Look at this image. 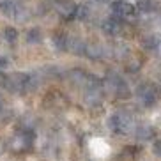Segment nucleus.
<instances>
[{
  "mask_svg": "<svg viewBox=\"0 0 161 161\" xmlns=\"http://www.w3.org/2000/svg\"><path fill=\"white\" fill-rule=\"evenodd\" d=\"M34 143H36V133L30 128H21L11 136L9 149L16 154H23V152L32 151Z\"/></svg>",
  "mask_w": 161,
  "mask_h": 161,
  "instance_id": "f257e3e1",
  "label": "nucleus"
},
{
  "mask_svg": "<svg viewBox=\"0 0 161 161\" xmlns=\"http://www.w3.org/2000/svg\"><path fill=\"white\" fill-rule=\"evenodd\" d=\"M29 80L30 75H27V73H13V75L5 76V87L11 92H27L29 90Z\"/></svg>",
  "mask_w": 161,
  "mask_h": 161,
  "instance_id": "f03ea898",
  "label": "nucleus"
},
{
  "mask_svg": "<svg viewBox=\"0 0 161 161\" xmlns=\"http://www.w3.org/2000/svg\"><path fill=\"white\" fill-rule=\"evenodd\" d=\"M136 96H138V99H140V103H142L143 106H147V108H151V106H154V104L158 103V90H156V87L152 85V83H149V81L138 85Z\"/></svg>",
  "mask_w": 161,
  "mask_h": 161,
  "instance_id": "7ed1b4c3",
  "label": "nucleus"
},
{
  "mask_svg": "<svg viewBox=\"0 0 161 161\" xmlns=\"http://www.w3.org/2000/svg\"><path fill=\"white\" fill-rule=\"evenodd\" d=\"M112 16L120 19H135L138 16V9L129 2H119L115 0L112 4Z\"/></svg>",
  "mask_w": 161,
  "mask_h": 161,
  "instance_id": "20e7f679",
  "label": "nucleus"
},
{
  "mask_svg": "<svg viewBox=\"0 0 161 161\" xmlns=\"http://www.w3.org/2000/svg\"><path fill=\"white\" fill-rule=\"evenodd\" d=\"M108 128L114 133H128L131 129V119L120 114H114L108 119Z\"/></svg>",
  "mask_w": 161,
  "mask_h": 161,
  "instance_id": "39448f33",
  "label": "nucleus"
},
{
  "mask_svg": "<svg viewBox=\"0 0 161 161\" xmlns=\"http://www.w3.org/2000/svg\"><path fill=\"white\" fill-rule=\"evenodd\" d=\"M101 29H103V32L106 34V36H119L124 29V23H122L120 18L110 16V18H106L103 23H101Z\"/></svg>",
  "mask_w": 161,
  "mask_h": 161,
  "instance_id": "423d86ee",
  "label": "nucleus"
},
{
  "mask_svg": "<svg viewBox=\"0 0 161 161\" xmlns=\"http://www.w3.org/2000/svg\"><path fill=\"white\" fill-rule=\"evenodd\" d=\"M85 44L80 37H69L67 41V50L73 53V55H85Z\"/></svg>",
  "mask_w": 161,
  "mask_h": 161,
  "instance_id": "0eeeda50",
  "label": "nucleus"
},
{
  "mask_svg": "<svg viewBox=\"0 0 161 161\" xmlns=\"http://www.w3.org/2000/svg\"><path fill=\"white\" fill-rule=\"evenodd\" d=\"M75 9L76 5L71 4L69 0H64V2L58 4V13H60V16L64 19H75Z\"/></svg>",
  "mask_w": 161,
  "mask_h": 161,
  "instance_id": "6e6552de",
  "label": "nucleus"
},
{
  "mask_svg": "<svg viewBox=\"0 0 161 161\" xmlns=\"http://www.w3.org/2000/svg\"><path fill=\"white\" fill-rule=\"evenodd\" d=\"M18 5L14 4V0H0V13L7 18H14Z\"/></svg>",
  "mask_w": 161,
  "mask_h": 161,
  "instance_id": "1a4fd4ad",
  "label": "nucleus"
},
{
  "mask_svg": "<svg viewBox=\"0 0 161 161\" xmlns=\"http://www.w3.org/2000/svg\"><path fill=\"white\" fill-rule=\"evenodd\" d=\"M85 57H89L90 60H99L103 57V48L96 43H87L85 44Z\"/></svg>",
  "mask_w": 161,
  "mask_h": 161,
  "instance_id": "9d476101",
  "label": "nucleus"
},
{
  "mask_svg": "<svg viewBox=\"0 0 161 161\" xmlns=\"http://www.w3.org/2000/svg\"><path fill=\"white\" fill-rule=\"evenodd\" d=\"M85 101L90 108H99L101 103H103V97H101V90H87Z\"/></svg>",
  "mask_w": 161,
  "mask_h": 161,
  "instance_id": "9b49d317",
  "label": "nucleus"
},
{
  "mask_svg": "<svg viewBox=\"0 0 161 161\" xmlns=\"http://www.w3.org/2000/svg\"><path fill=\"white\" fill-rule=\"evenodd\" d=\"M154 136H156V131H154L152 126H149V124L138 126V129H136V138L138 140H152Z\"/></svg>",
  "mask_w": 161,
  "mask_h": 161,
  "instance_id": "f8f14e48",
  "label": "nucleus"
},
{
  "mask_svg": "<svg viewBox=\"0 0 161 161\" xmlns=\"http://www.w3.org/2000/svg\"><path fill=\"white\" fill-rule=\"evenodd\" d=\"M52 41H53V46L57 48L58 52H66L67 50V41H69V37L64 32H55Z\"/></svg>",
  "mask_w": 161,
  "mask_h": 161,
  "instance_id": "ddd939ff",
  "label": "nucleus"
},
{
  "mask_svg": "<svg viewBox=\"0 0 161 161\" xmlns=\"http://www.w3.org/2000/svg\"><path fill=\"white\" fill-rule=\"evenodd\" d=\"M159 43H161V41L156 37V36H152V34L143 36V37H142V48H143V50H147V52H154V50H158Z\"/></svg>",
  "mask_w": 161,
  "mask_h": 161,
  "instance_id": "4468645a",
  "label": "nucleus"
},
{
  "mask_svg": "<svg viewBox=\"0 0 161 161\" xmlns=\"http://www.w3.org/2000/svg\"><path fill=\"white\" fill-rule=\"evenodd\" d=\"M69 76V80L76 85H85V80H87V73L83 69H71V71L67 73Z\"/></svg>",
  "mask_w": 161,
  "mask_h": 161,
  "instance_id": "2eb2a0df",
  "label": "nucleus"
},
{
  "mask_svg": "<svg viewBox=\"0 0 161 161\" xmlns=\"http://www.w3.org/2000/svg\"><path fill=\"white\" fill-rule=\"evenodd\" d=\"M27 43L29 44H41L43 43V32H41V29H37V27L30 29L27 32Z\"/></svg>",
  "mask_w": 161,
  "mask_h": 161,
  "instance_id": "dca6fc26",
  "label": "nucleus"
},
{
  "mask_svg": "<svg viewBox=\"0 0 161 161\" xmlns=\"http://www.w3.org/2000/svg\"><path fill=\"white\" fill-rule=\"evenodd\" d=\"M114 90H115V96H117L119 99H128L129 96H131V90H129V87L126 85V81L124 80L119 81L117 85L114 87Z\"/></svg>",
  "mask_w": 161,
  "mask_h": 161,
  "instance_id": "f3484780",
  "label": "nucleus"
},
{
  "mask_svg": "<svg viewBox=\"0 0 161 161\" xmlns=\"http://www.w3.org/2000/svg\"><path fill=\"white\" fill-rule=\"evenodd\" d=\"M90 14V11L89 7H87L85 4H80V5H76V9H75V19H80V21H85L87 18H89Z\"/></svg>",
  "mask_w": 161,
  "mask_h": 161,
  "instance_id": "a211bd4d",
  "label": "nucleus"
},
{
  "mask_svg": "<svg viewBox=\"0 0 161 161\" xmlns=\"http://www.w3.org/2000/svg\"><path fill=\"white\" fill-rule=\"evenodd\" d=\"M140 67H142V62L138 60V58H129L128 62H126V71L128 73H131V75H135V73H138L140 71Z\"/></svg>",
  "mask_w": 161,
  "mask_h": 161,
  "instance_id": "6ab92c4d",
  "label": "nucleus"
},
{
  "mask_svg": "<svg viewBox=\"0 0 161 161\" xmlns=\"http://www.w3.org/2000/svg\"><path fill=\"white\" fill-rule=\"evenodd\" d=\"M4 39L7 43H16V39H18V30L14 27H5L4 29Z\"/></svg>",
  "mask_w": 161,
  "mask_h": 161,
  "instance_id": "aec40b11",
  "label": "nucleus"
},
{
  "mask_svg": "<svg viewBox=\"0 0 161 161\" xmlns=\"http://www.w3.org/2000/svg\"><path fill=\"white\" fill-rule=\"evenodd\" d=\"M136 9L142 11V13H151V11L154 9V2H152V0H138Z\"/></svg>",
  "mask_w": 161,
  "mask_h": 161,
  "instance_id": "412c9836",
  "label": "nucleus"
},
{
  "mask_svg": "<svg viewBox=\"0 0 161 161\" xmlns=\"http://www.w3.org/2000/svg\"><path fill=\"white\" fill-rule=\"evenodd\" d=\"M152 152L158 158H161V140H154V143H152Z\"/></svg>",
  "mask_w": 161,
  "mask_h": 161,
  "instance_id": "4be33fe9",
  "label": "nucleus"
},
{
  "mask_svg": "<svg viewBox=\"0 0 161 161\" xmlns=\"http://www.w3.org/2000/svg\"><path fill=\"white\" fill-rule=\"evenodd\" d=\"M124 154L129 156V158H135L138 154V147H126V149H124Z\"/></svg>",
  "mask_w": 161,
  "mask_h": 161,
  "instance_id": "5701e85b",
  "label": "nucleus"
},
{
  "mask_svg": "<svg viewBox=\"0 0 161 161\" xmlns=\"http://www.w3.org/2000/svg\"><path fill=\"white\" fill-rule=\"evenodd\" d=\"M9 66H11V60L5 57V55H2V57H0V71H2V69H7Z\"/></svg>",
  "mask_w": 161,
  "mask_h": 161,
  "instance_id": "b1692460",
  "label": "nucleus"
},
{
  "mask_svg": "<svg viewBox=\"0 0 161 161\" xmlns=\"http://www.w3.org/2000/svg\"><path fill=\"white\" fill-rule=\"evenodd\" d=\"M0 85H5V75L0 73Z\"/></svg>",
  "mask_w": 161,
  "mask_h": 161,
  "instance_id": "393cba45",
  "label": "nucleus"
},
{
  "mask_svg": "<svg viewBox=\"0 0 161 161\" xmlns=\"http://www.w3.org/2000/svg\"><path fill=\"white\" fill-rule=\"evenodd\" d=\"M96 2H108V0H96Z\"/></svg>",
  "mask_w": 161,
  "mask_h": 161,
  "instance_id": "a878e982",
  "label": "nucleus"
},
{
  "mask_svg": "<svg viewBox=\"0 0 161 161\" xmlns=\"http://www.w3.org/2000/svg\"><path fill=\"white\" fill-rule=\"evenodd\" d=\"M0 112H2V101H0Z\"/></svg>",
  "mask_w": 161,
  "mask_h": 161,
  "instance_id": "bb28decb",
  "label": "nucleus"
},
{
  "mask_svg": "<svg viewBox=\"0 0 161 161\" xmlns=\"http://www.w3.org/2000/svg\"><path fill=\"white\" fill-rule=\"evenodd\" d=\"M119 2H128V0H119Z\"/></svg>",
  "mask_w": 161,
  "mask_h": 161,
  "instance_id": "cd10ccee",
  "label": "nucleus"
}]
</instances>
